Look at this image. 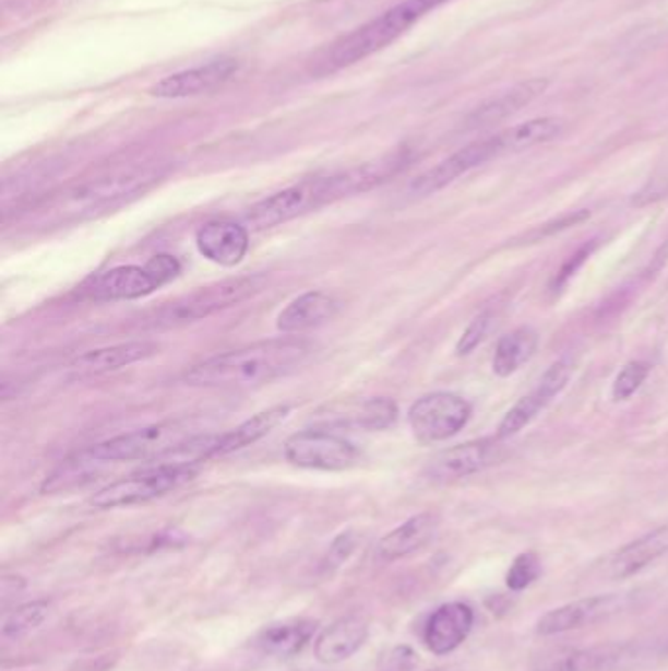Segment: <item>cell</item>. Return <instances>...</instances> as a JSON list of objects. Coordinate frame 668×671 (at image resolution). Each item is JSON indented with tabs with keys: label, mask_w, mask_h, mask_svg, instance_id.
Masks as SVG:
<instances>
[{
	"label": "cell",
	"mask_w": 668,
	"mask_h": 671,
	"mask_svg": "<svg viewBox=\"0 0 668 671\" xmlns=\"http://www.w3.org/2000/svg\"><path fill=\"white\" fill-rule=\"evenodd\" d=\"M594 248H596V244L591 242V244H586V246H583L581 250L576 251L574 256L566 259V263H564L561 271L557 273V278L553 279V285H551V289H553L554 293H557V291H561V289L569 283V279L573 278L574 273H576L578 269L583 268L584 261H586V258H591V254H593Z\"/></svg>",
	"instance_id": "cell-36"
},
{
	"label": "cell",
	"mask_w": 668,
	"mask_h": 671,
	"mask_svg": "<svg viewBox=\"0 0 668 671\" xmlns=\"http://www.w3.org/2000/svg\"><path fill=\"white\" fill-rule=\"evenodd\" d=\"M163 285L159 275L153 271L150 263L142 266H120L108 269L91 279L83 287V297L96 303H112V301H134L147 297L155 289Z\"/></svg>",
	"instance_id": "cell-13"
},
{
	"label": "cell",
	"mask_w": 668,
	"mask_h": 671,
	"mask_svg": "<svg viewBox=\"0 0 668 671\" xmlns=\"http://www.w3.org/2000/svg\"><path fill=\"white\" fill-rule=\"evenodd\" d=\"M171 172L167 162H134L115 165L68 183L39 197L14 219L19 228L49 232L93 221L106 212L118 211L153 189Z\"/></svg>",
	"instance_id": "cell-1"
},
{
	"label": "cell",
	"mask_w": 668,
	"mask_h": 671,
	"mask_svg": "<svg viewBox=\"0 0 668 671\" xmlns=\"http://www.w3.org/2000/svg\"><path fill=\"white\" fill-rule=\"evenodd\" d=\"M668 554V527L651 530L611 554L604 566V576L613 581L630 579Z\"/></svg>",
	"instance_id": "cell-17"
},
{
	"label": "cell",
	"mask_w": 668,
	"mask_h": 671,
	"mask_svg": "<svg viewBox=\"0 0 668 671\" xmlns=\"http://www.w3.org/2000/svg\"><path fill=\"white\" fill-rule=\"evenodd\" d=\"M355 548H357V534L351 532V530L342 532L332 542V546H330L327 554L322 560V569L324 572H334L337 567L344 566L345 562L354 554Z\"/></svg>",
	"instance_id": "cell-33"
},
{
	"label": "cell",
	"mask_w": 668,
	"mask_h": 671,
	"mask_svg": "<svg viewBox=\"0 0 668 671\" xmlns=\"http://www.w3.org/2000/svg\"><path fill=\"white\" fill-rule=\"evenodd\" d=\"M339 308H342V303L332 295L322 293V291H310L295 298L281 310L277 328L285 334H300V332L322 327L325 322L334 320Z\"/></svg>",
	"instance_id": "cell-23"
},
{
	"label": "cell",
	"mask_w": 668,
	"mask_h": 671,
	"mask_svg": "<svg viewBox=\"0 0 668 671\" xmlns=\"http://www.w3.org/2000/svg\"><path fill=\"white\" fill-rule=\"evenodd\" d=\"M290 411L293 409L288 404H277V407H271L267 411H261V413L251 416L248 421L241 422L234 431L220 434V436H214L211 448H208V460L211 458L228 456L231 451L248 448L251 444L265 438L267 434L277 428L281 422L287 421Z\"/></svg>",
	"instance_id": "cell-24"
},
{
	"label": "cell",
	"mask_w": 668,
	"mask_h": 671,
	"mask_svg": "<svg viewBox=\"0 0 668 671\" xmlns=\"http://www.w3.org/2000/svg\"><path fill=\"white\" fill-rule=\"evenodd\" d=\"M588 216H591V212L588 211H574L571 212V214H564L559 221L544 224L541 228H535L532 234H527V240L539 242L541 238H547V236H553L554 232L566 231V228H571V226H576V224L586 221Z\"/></svg>",
	"instance_id": "cell-35"
},
{
	"label": "cell",
	"mask_w": 668,
	"mask_h": 671,
	"mask_svg": "<svg viewBox=\"0 0 668 671\" xmlns=\"http://www.w3.org/2000/svg\"><path fill=\"white\" fill-rule=\"evenodd\" d=\"M431 671H451V670H431Z\"/></svg>",
	"instance_id": "cell-39"
},
{
	"label": "cell",
	"mask_w": 668,
	"mask_h": 671,
	"mask_svg": "<svg viewBox=\"0 0 668 671\" xmlns=\"http://www.w3.org/2000/svg\"><path fill=\"white\" fill-rule=\"evenodd\" d=\"M571 374H573V367L569 362H564V360L554 362L545 372L541 381L535 387L534 391L525 395L520 403L514 404L508 411L506 416L502 419L500 426H498V440H506V438L516 436L517 432L524 431L525 426L534 421L535 416L541 413L557 395L563 391L569 384V379H571Z\"/></svg>",
	"instance_id": "cell-14"
},
{
	"label": "cell",
	"mask_w": 668,
	"mask_h": 671,
	"mask_svg": "<svg viewBox=\"0 0 668 671\" xmlns=\"http://www.w3.org/2000/svg\"><path fill=\"white\" fill-rule=\"evenodd\" d=\"M196 475L194 463H162L153 470L140 471L124 480L115 481L91 497V505L100 510L106 508L132 507L153 499L165 497L167 493L179 490L187 481Z\"/></svg>",
	"instance_id": "cell-7"
},
{
	"label": "cell",
	"mask_w": 668,
	"mask_h": 671,
	"mask_svg": "<svg viewBox=\"0 0 668 671\" xmlns=\"http://www.w3.org/2000/svg\"><path fill=\"white\" fill-rule=\"evenodd\" d=\"M502 446L498 440H473L453 446L431 458L424 475L433 483H453L487 470L488 466L502 460Z\"/></svg>",
	"instance_id": "cell-12"
},
{
	"label": "cell",
	"mask_w": 668,
	"mask_h": 671,
	"mask_svg": "<svg viewBox=\"0 0 668 671\" xmlns=\"http://www.w3.org/2000/svg\"><path fill=\"white\" fill-rule=\"evenodd\" d=\"M440 528V517L433 513H420L408 518L401 527L394 528L379 540L377 556L382 562H396L411 556L424 546H428Z\"/></svg>",
	"instance_id": "cell-22"
},
{
	"label": "cell",
	"mask_w": 668,
	"mask_h": 671,
	"mask_svg": "<svg viewBox=\"0 0 668 671\" xmlns=\"http://www.w3.org/2000/svg\"><path fill=\"white\" fill-rule=\"evenodd\" d=\"M211 438L199 419H171L100 442L88 456L96 461H150L189 454L192 461H204Z\"/></svg>",
	"instance_id": "cell-4"
},
{
	"label": "cell",
	"mask_w": 668,
	"mask_h": 671,
	"mask_svg": "<svg viewBox=\"0 0 668 671\" xmlns=\"http://www.w3.org/2000/svg\"><path fill=\"white\" fill-rule=\"evenodd\" d=\"M24 587H26V581L19 576H7L2 579V597L7 599L10 595H20L24 591Z\"/></svg>",
	"instance_id": "cell-37"
},
{
	"label": "cell",
	"mask_w": 668,
	"mask_h": 671,
	"mask_svg": "<svg viewBox=\"0 0 668 671\" xmlns=\"http://www.w3.org/2000/svg\"><path fill=\"white\" fill-rule=\"evenodd\" d=\"M408 160V152L401 150L367 164L349 167L345 172L330 173L290 185L253 204L246 216V224L251 231H271L308 212L320 211L325 204L371 191L372 187L389 181L401 172Z\"/></svg>",
	"instance_id": "cell-2"
},
{
	"label": "cell",
	"mask_w": 668,
	"mask_h": 671,
	"mask_svg": "<svg viewBox=\"0 0 668 671\" xmlns=\"http://www.w3.org/2000/svg\"><path fill=\"white\" fill-rule=\"evenodd\" d=\"M369 640V623L361 614L337 619L315 636L314 656L318 662L334 666L349 660Z\"/></svg>",
	"instance_id": "cell-16"
},
{
	"label": "cell",
	"mask_w": 668,
	"mask_h": 671,
	"mask_svg": "<svg viewBox=\"0 0 668 671\" xmlns=\"http://www.w3.org/2000/svg\"><path fill=\"white\" fill-rule=\"evenodd\" d=\"M641 599V591H613L583 597L547 611L535 624V633L539 636H557L606 623L613 616L625 614L633 607H637Z\"/></svg>",
	"instance_id": "cell-8"
},
{
	"label": "cell",
	"mask_w": 668,
	"mask_h": 671,
	"mask_svg": "<svg viewBox=\"0 0 668 671\" xmlns=\"http://www.w3.org/2000/svg\"><path fill=\"white\" fill-rule=\"evenodd\" d=\"M475 626L473 607L461 601L438 607L424 624V644L436 656L455 652Z\"/></svg>",
	"instance_id": "cell-15"
},
{
	"label": "cell",
	"mask_w": 668,
	"mask_h": 671,
	"mask_svg": "<svg viewBox=\"0 0 668 671\" xmlns=\"http://www.w3.org/2000/svg\"><path fill=\"white\" fill-rule=\"evenodd\" d=\"M563 128L564 122L561 118L545 116V118H535V120H527L524 125L514 126L506 132H500V136L506 148V154H516L534 145L551 142L557 136H561Z\"/></svg>",
	"instance_id": "cell-28"
},
{
	"label": "cell",
	"mask_w": 668,
	"mask_h": 671,
	"mask_svg": "<svg viewBox=\"0 0 668 671\" xmlns=\"http://www.w3.org/2000/svg\"><path fill=\"white\" fill-rule=\"evenodd\" d=\"M318 633V621L312 619H287L269 624L255 636L253 646L263 656L288 660L295 658L312 643Z\"/></svg>",
	"instance_id": "cell-21"
},
{
	"label": "cell",
	"mask_w": 668,
	"mask_h": 671,
	"mask_svg": "<svg viewBox=\"0 0 668 671\" xmlns=\"http://www.w3.org/2000/svg\"><path fill=\"white\" fill-rule=\"evenodd\" d=\"M649 375V364L645 362H631L621 369L620 375L616 377L613 387H611V397L613 401H628L631 395L640 391L641 385Z\"/></svg>",
	"instance_id": "cell-32"
},
{
	"label": "cell",
	"mask_w": 668,
	"mask_h": 671,
	"mask_svg": "<svg viewBox=\"0 0 668 671\" xmlns=\"http://www.w3.org/2000/svg\"><path fill=\"white\" fill-rule=\"evenodd\" d=\"M312 355V344L298 338H277L212 355L192 365L182 381L204 389H255L293 374Z\"/></svg>",
	"instance_id": "cell-3"
},
{
	"label": "cell",
	"mask_w": 668,
	"mask_h": 671,
	"mask_svg": "<svg viewBox=\"0 0 668 671\" xmlns=\"http://www.w3.org/2000/svg\"><path fill=\"white\" fill-rule=\"evenodd\" d=\"M196 248L212 263L234 268L248 254V228L231 221L206 222L196 232Z\"/></svg>",
	"instance_id": "cell-19"
},
{
	"label": "cell",
	"mask_w": 668,
	"mask_h": 671,
	"mask_svg": "<svg viewBox=\"0 0 668 671\" xmlns=\"http://www.w3.org/2000/svg\"><path fill=\"white\" fill-rule=\"evenodd\" d=\"M49 613H51V604L48 601H41V599L32 601V603L20 604L4 616L2 626H0L2 638L20 640V638L28 636L48 621Z\"/></svg>",
	"instance_id": "cell-29"
},
{
	"label": "cell",
	"mask_w": 668,
	"mask_h": 671,
	"mask_svg": "<svg viewBox=\"0 0 668 671\" xmlns=\"http://www.w3.org/2000/svg\"><path fill=\"white\" fill-rule=\"evenodd\" d=\"M539 576H541V560L535 552H524L512 562V566L508 569V589L514 593L525 591L527 587L534 586Z\"/></svg>",
	"instance_id": "cell-31"
},
{
	"label": "cell",
	"mask_w": 668,
	"mask_h": 671,
	"mask_svg": "<svg viewBox=\"0 0 668 671\" xmlns=\"http://www.w3.org/2000/svg\"><path fill=\"white\" fill-rule=\"evenodd\" d=\"M490 325H492V315H490V313L478 315V317L468 325L463 336L458 338L457 348H455L457 355H468L475 348L482 344L485 338H487L488 330H490Z\"/></svg>",
	"instance_id": "cell-34"
},
{
	"label": "cell",
	"mask_w": 668,
	"mask_h": 671,
	"mask_svg": "<svg viewBox=\"0 0 668 671\" xmlns=\"http://www.w3.org/2000/svg\"><path fill=\"white\" fill-rule=\"evenodd\" d=\"M285 458L305 470L344 471L357 463L359 450L339 434L312 428L285 442Z\"/></svg>",
	"instance_id": "cell-9"
},
{
	"label": "cell",
	"mask_w": 668,
	"mask_h": 671,
	"mask_svg": "<svg viewBox=\"0 0 668 671\" xmlns=\"http://www.w3.org/2000/svg\"><path fill=\"white\" fill-rule=\"evenodd\" d=\"M547 86H549L547 79H529L520 85L512 86L506 93L490 98L468 116V130H480V128H488V126L506 120L508 116L516 115L517 110L529 105L537 96L544 95Z\"/></svg>",
	"instance_id": "cell-25"
},
{
	"label": "cell",
	"mask_w": 668,
	"mask_h": 671,
	"mask_svg": "<svg viewBox=\"0 0 668 671\" xmlns=\"http://www.w3.org/2000/svg\"><path fill=\"white\" fill-rule=\"evenodd\" d=\"M238 71V61L231 58H218L201 66V68L187 69L163 79L152 86L153 96L159 98H184V96L201 95L212 89L226 83Z\"/></svg>",
	"instance_id": "cell-18"
},
{
	"label": "cell",
	"mask_w": 668,
	"mask_h": 671,
	"mask_svg": "<svg viewBox=\"0 0 668 671\" xmlns=\"http://www.w3.org/2000/svg\"><path fill=\"white\" fill-rule=\"evenodd\" d=\"M539 344V336L534 328H517L514 332L504 336L497 345L492 369L498 377H510L516 374L522 365L534 357Z\"/></svg>",
	"instance_id": "cell-27"
},
{
	"label": "cell",
	"mask_w": 668,
	"mask_h": 671,
	"mask_svg": "<svg viewBox=\"0 0 668 671\" xmlns=\"http://www.w3.org/2000/svg\"><path fill=\"white\" fill-rule=\"evenodd\" d=\"M470 419V404L455 393L424 395L411 404L408 413L414 436L420 442H443L467 426Z\"/></svg>",
	"instance_id": "cell-10"
},
{
	"label": "cell",
	"mask_w": 668,
	"mask_h": 671,
	"mask_svg": "<svg viewBox=\"0 0 668 671\" xmlns=\"http://www.w3.org/2000/svg\"><path fill=\"white\" fill-rule=\"evenodd\" d=\"M445 2L449 0H404L394 9L386 10L379 19L371 20L363 28L355 30L354 34L335 44L332 54L325 59L327 69L349 68L381 51L394 39L401 38L406 30H410L430 10Z\"/></svg>",
	"instance_id": "cell-6"
},
{
	"label": "cell",
	"mask_w": 668,
	"mask_h": 671,
	"mask_svg": "<svg viewBox=\"0 0 668 671\" xmlns=\"http://www.w3.org/2000/svg\"><path fill=\"white\" fill-rule=\"evenodd\" d=\"M504 154H506V148H504V142H502V136L500 134L473 142V144L461 148L455 154L449 155L448 160H443L436 167L421 173L420 177H416L410 183V192L414 197L433 195V192L445 189L448 185L458 179L461 175H465V173L475 169L478 165L487 164L490 160Z\"/></svg>",
	"instance_id": "cell-11"
},
{
	"label": "cell",
	"mask_w": 668,
	"mask_h": 671,
	"mask_svg": "<svg viewBox=\"0 0 668 671\" xmlns=\"http://www.w3.org/2000/svg\"><path fill=\"white\" fill-rule=\"evenodd\" d=\"M159 344L150 342V340H134V342H124V344L108 345V348H98L91 350L85 354L75 357L69 367L71 372L79 375H100L108 372L122 369L128 365L145 362L153 355L159 354Z\"/></svg>",
	"instance_id": "cell-20"
},
{
	"label": "cell",
	"mask_w": 668,
	"mask_h": 671,
	"mask_svg": "<svg viewBox=\"0 0 668 671\" xmlns=\"http://www.w3.org/2000/svg\"><path fill=\"white\" fill-rule=\"evenodd\" d=\"M263 273L222 279L206 287L196 289L182 297L172 298L159 308H153L140 320L142 330H171L202 318L212 317L226 308L238 307L267 287Z\"/></svg>",
	"instance_id": "cell-5"
},
{
	"label": "cell",
	"mask_w": 668,
	"mask_h": 671,
	"mask_svg": "<svg viewBox=\"0 0 668 671\" xmlns=\"http://www.w3.org/2000/svg\"><path fill=\"white\" fill-rule=\"evenodd\" d=\"M663 654H665V656H668V640L667 644H665V648H663Z\"/></svg>",
	"instance_id": "cell-38"
},
{
	"label": "cell",
	"mask_w": 668,
	"mask_h": 671,
	"mask_svg": "<svg viewBox=\"0 0 668 671\" xmlns=\"http://www.w3.org/2000/svg\"><path fill=\"white\" fill-rule=\"evenodd\" d=\"M357 428L386 431L398 419V407L391 399H369L354 414H347Z\"/></svg>",
	"instance_id": "cell-30"
},
{
	"label": "cell",
	"mask_w": 668,
	"mask_h": 671,
	"mask_svg": "<svg viewBox=\"0 0 668 671\" xmlns=\"http://www.w3.org/2000/svg\"><path fill=\"white\" fill-rule=\"evenodd\" d=\"M621 660H625V650L618 646L557 650L545 654L534 671H611Z\"/></svg>",
	"instance_id": "cell-26"
}]
</instances>
